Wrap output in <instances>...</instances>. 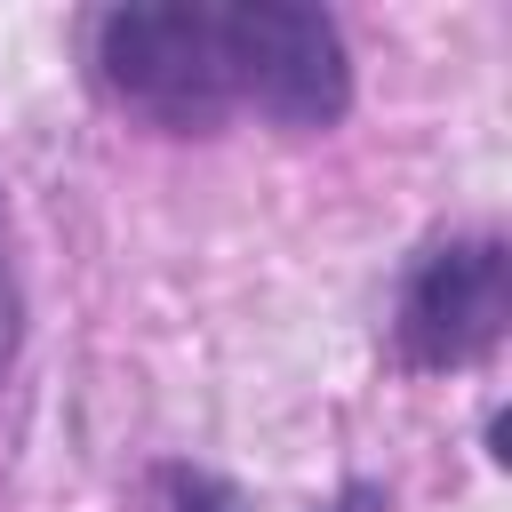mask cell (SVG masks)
Masks as SVG:
<instances>
[{
  "label": "cell",
  "instance_id": "cell-1",
  "mask_svg": "<svg viewBox=\"0 0 512 512\" xmlns=\"http://www.w3.org/2000/svg\"><path fill=\"white\" fill-rule=\"evenodd\" d=\"M96 88L176 136H208L240 112V32L232 0H152V8H104L88 24Z\"/></svg>",
  "mask_w": 512,
  "mask_h": 512
},
{
  "label": "cell",
  "instance_id": "cell-6",
  "mask_svg": "<svg viewBox=\"0 0 512 512\" xmlns=\"http://www.w3.org/2000/svg\"><path fill=\"white\" fill-rule=\"evenodd\" d=\"M328 512H384V488H376V480H344Z\"/></svg>",
  "mask_w": 512,
  "mask_h": 512
},
{
  "label": "cell",
  "instance_id": "cell-4",
  "mask_svg": "<svg viewBox=\"0 0 512 512\" xmlns=\"http://www.w3.org/2000/svg\"><path fill=\"white\" fill-rule=\"evenodd\" d=\"M24 352V272H16V224H8V184H0V376Z\"/></svg>",
  "mask_w": 512,
  "mask_h": 512
},
{
  "label": "cell",
  "instance_id": "cell-3",
  "mask_svg": "<svg viewBox=\"0 0 512 512\" xmlns=\"http://www.w3.org/2000/svg\"><path fill=\"white\" fill-rule=\"evenodd\" d=\"M240 32V112L312 136L352 112V56L328 8L304 0H232Z\"/></svg>",
  "mask_w": 512,
  "mask_h": 512
},
{
  "label": "cell",
  "instance_id": "cell-2",
  "mask_svg": "<svg viewBox=\"0 0 512 512\" xmlns=\"http://www.w3.org/2000/svg\"><path fill=\"white\" fill-rule=\"evenodd\" d=\"M504 320H512V248L496 232H456L408 264L392 304V352L424 376H448L488 360L504 344Z\"/></svg>",
  "mask_w": 512,
  "mask_h": 512
},
{
  "label": "cell",
  "instance_id": "cell-5",
  "mask_svg": "<svg viewBox=\"0 0 512 512\" xmlns=\"http://www.w3.org/2000/svg\"><path fill=\"white\" fill-rule=\"evenodd\" d=\"M160 488H168V512H248V496H240L232 480L200 472V464H168Z\"/></svg>",
  "mask_w": 512,
  "mask_h": 512
}]
</instances>
